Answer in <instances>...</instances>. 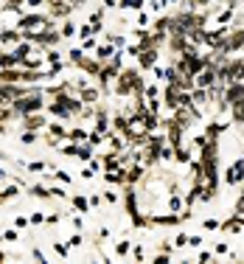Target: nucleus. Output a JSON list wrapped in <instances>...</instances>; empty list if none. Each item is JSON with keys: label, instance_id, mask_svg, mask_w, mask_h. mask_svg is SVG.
<instances>
[{"label": "nucleus", "instance_id": "obj_10", "mask_svg": "<svg viewBox=\"0 0 244 264\" xmlns=\"http://www.w3.org/2000/svg\"><path fill=\"white\" fill-rule=\"evenodd\" d=\"M56 253H59V256H68V245H56Z\"/></svg>", "mask_w": 244, "mask_h": 264}, {"label": "nucleus", "instance_id": "obj_6", "mask_svg": "<svg viewBox=\"0 0 244 264\" xmlns=\"http://www.w3.org/2000/svg\"><path fill=\"white\" fill-rule=\"evenodd\" d=\"M129 253V242H121V245H118V256H126Z\"/></svg>", "mask_w": 244, "mask_h": 264}, {"label": "nucleus", "instance_id": "obj_2", "mask_svg": "<svg viewBox=\"0 0 244 264\" xmlns=\"http://www.w3.org/2000/svg\"><path fill=\"white\" fill-rule=\"evenodd\" d=\"M242 228H244V217H239V214H236L233 220L222 222V230H227V233H242Z\"/></svg>", "mask_w": 244, "mask_h": 264}, {"label": "nucleus", "instance_id": "obj_3", "mask_svg": "<svg viewBox=\"0 0 244 264\" xmlns=\"http://www.w3.org/2000/svg\"><path fill=\"white\" fill-rule=\"evenodd\" d=\"M81 101H84V104H93V101H98V90H96V88H81Z\"/></svg>", "mask_w": 244, "mask_h": 264}, {"label": "nucleus", "instance_id": "obj_7", "mask_svg": "<svg viewBox=\"0 0 244 264\" xmlns=\"http://www.w3.org/2000/svg\"><path fill=\"white\" fill-rule=\"evenodd\" d=\"M104 200H107V203H115V200H118V194H113V191H107V194H104Z\"/></svg>", "mask_w": 244, "mask_h": 264}, {"label": "nucleus", "instance_id": "obj_4", "mask_svg": "<svg viewBox=\"0 0 244 264\" xmlns=\"http://www.w3.org/2000/svg\"><path fill=\"white\" fill-rule=\"evenodd\" d=\"M140 6H143V0H121V9H126V11H138Z\"/></svg>", "mask_w": 244, "mask_h": 264}, {"label": "nucleus", "instance_id": "obj_11", "mask_svg": "<svg viewBox=\"0 0 244 264\" xmlns=\"http://www.w3.org/2000/svg\"><path fill=\"white\" fill-rule=\"evenodd\" d=\"M0 262H3V253H0Z\"/></svg>", "mask_w": 244, "mask_h": 264}, {"label": "nucleus", "instance_id": "obj_9", "mask_svg": "<svg viewBox=\"0 0 244 264\" xmlns=\"http://www.w3.org/2000/svg\"><path fill=\"white\" fill-rule=\"evenodd\" d=\"M205 228L213 230V228H219V222H216V220H208V222H205Z\"/></svg>", "mask_w": 244, "mask_h": 264}, {"label": "nucleus", "instance_id": "obj_1", "mask_svg": "<svg viewBox=\"0 0 244 264\" xmlns=\"http://www.w3.org/2000/svg\"><path fill=\"white\" fill-rule=\"evenodd\" d=\"M239 180H244V160H236L230 166V172L225 175V183H230V185H236Z\"/></svg>", "mask_w": 244, "mask_h": 264}, {"label": "nucleus", "instance_id": "obj_5", "mask_svg": "<svg viewBox=\"0 0 244 264\" xmlns=\"http://www.w3.org/2000/svg\"><path fill=\"white\" fill-rule=\"evenodd\" d=\"M73 203H76V208H79V211H87V200H84V197H76Z\"/></svg>", "mask_w": 244, "mask_h": 264}, {"label": "nucleus", "instance_id": "obj_8", "mask_svg": "<svg viewBox=\"0 0 244 264\" xmlns=\"http://www.w3.org/2000/svg\"><path fill=\"white\" fill-rule=\"evenodd\" d=\"M177 245H180V247L188 245V236H185V233H180V236H177Z\"/></svg>", "mask_w": 244, "mask_h": 264}]
</instances>
